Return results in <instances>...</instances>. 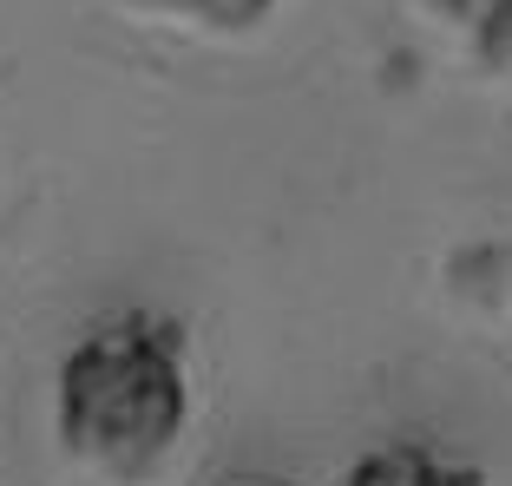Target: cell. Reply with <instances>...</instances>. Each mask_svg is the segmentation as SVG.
Instances as JSON below:
<instances>
[{
	"label": "cell",
	"mask_w": 512,
	"mask_h": 486,
	"mask_svg": "<svg viewBox=\"0 0 512 486\" xmlns=\"http://www.w3.org/2000/svg\"><path fill=\"white\" fill-rule=\"evenodd\" d=\"M191 427L184 329L151 309L92 322L53 375V434L79 473L106 486H145L171 467Z\"/></svg>",
	"instance_id": "cell-1"
},
{
	"label": "cell",
	"mask_w": 512,
	"mask_h": 486,
	"mask_svg": "<svg viewBox=\"0 0 512 486\" xmlns=\"http://www.w3.org/2000/svg\"><path fill=\"white\" fill-rule=\"evenodd\" d=\"M348 486H493V480H486L480 467L440 460L434 447H421V441H381L348 467Z\"/></svg>",
	"instance_id": "cell-2"
},
{
	"label": "cell",
	"mask_w": 512,
	"mask_h": 486,
	"mask_svg": "<svg viewBox=\"0 0 512 486\" xmlns=\"http://www.w3.org/2000/svg\"><path fill=\"white\" fill-rule=\"evenodd\" d=\"M486 73H512V0H427Z\"/></svg>",
	"instance_id": "cell-3"
},
{
	"label": "cell",
	"mask_w": 512,
	"mask_h": 486,
	"mask_svg": "<svg viewBox=\"0 0 512 486\" xmlns=\"http://www.w3.org/2000/svg\"><path fill=\"white\" fill-rule=\"evenodd\" d=\"M125 7L151 20H178V27L197 33H256L276 14V0H125Z\"/></svg>",
	"instance_id": "cell-4"
}]
</instances>
